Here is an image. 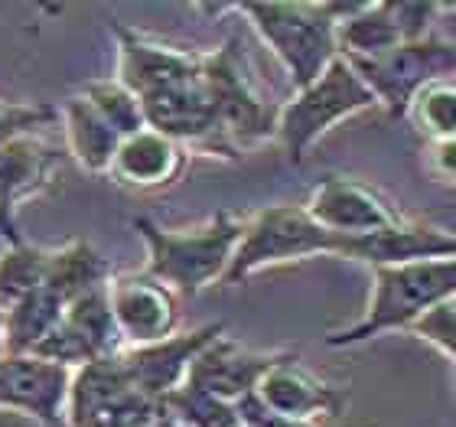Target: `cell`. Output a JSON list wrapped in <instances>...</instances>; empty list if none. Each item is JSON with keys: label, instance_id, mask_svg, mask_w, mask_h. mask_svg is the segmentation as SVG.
I'll list each match as a JSON object with an SVG mask.
<instances>
[{"label": "cell", "instance_id": "obj_1", "mask_svg": "<svg viewBox=\"0 0 456 427\" xmlns=\"http://www.w3.org/2000/svg\"><path fill=\"white\" fill-rule=\"evenodd\" d=\"M245 218L235 209H219L196 226H160L151 216H134L131 226L147 248L143 271L173 287L176 294H202L225 284L228 267L235 261Z\"/></svg>", "mask_w": 456, "mask_h": 427}, {"label": "cell", "instance_id": "obj_2", "mask_svg": "<svg viewBox=\"0 0 456 427\" xmlns=\"http://www.w3.org/2000/svg\"><path fill=\"white\" fill-rule=\"evenodd\" d=\"M456 300V258L371 271L369 304L355 323L326 336L330 349H352L388 333H411L418 320Z\"/></svg>", "mask_w": 456, "mask_h": 427}, {"label": "cell", "instance_id": "obj_3", "mask_svg": "<svg viewBox=\"0 0 456 427\" xmlns=\"http://www.w3.org/2000/svg\"><path fill=\"white\" fill-rule=\"evenodd\" d=\"M257 39L277 56L290 86L304 88L339 59V27L352 4H235Z\"/></svg>", "mask_w": 456, "mask_h": 427}, {"label": "cell", "instance_id": "obj_4", "mask_svg": "<svg viewBox=\"0 0 456 427\" xmlns=\"http://www.w3.org/2000/svg\"><path fill=\"white\" fill-rule=\"evenodd\" d=\"M342 245L346 238L326 232L306 212V206H294V202L261 206L248 212L225 287H241L267 267L314 261V258H342Z\"/></svg>", "mask_w": 456, "mask_h": 427}, {"label": "cell", "instance_id": "obj_5", "mask_svg": "<svg viewBox=\"0 0 456 427\" xmlns=\"http://www.w3.org/2000/svg\"><path fill=\"white\" fill-rule=\"evenodd\" d=\"M371 108H381L375 92L355 72L349 59L339 56L323 76L314 78L310 86L297 88L294 95L281 105L274 141L281 144L287 160L304 163L306 153L314 151L333 127L371 111Z\"/></svg>", "mask_w": 456, "mask_h": 427}, {"label": "cell", "instance_id": "obj_6", "mask_svg": "<svg viewBox=\"0 0 456 427\" xmlns=\"http://www.w3.org/2000/svg\"><path fill=\"white\" fill-rule=\"evenodd\" d=\"M202 78H206L212 108H216L222 141L235 160L248 147L274 141L281 105H274L257 88L235 37L225 39L222 46L209 49V53H202Z\"/></svg>", "mask_w": 456, "mask_h": 427}, {"label": "cell", "instance_id": "obj_7", "mask_svg": "<svg viewBox=\"0 0 456 427\" xmlns=\"http://www.w3.org/2000/svg\"><path fill=\"white\" fill-rule=\"evenodd\" d=\"M163 405L137 389L118 356L88 362L72 375L66 405V427H153Z\"/></svg>", "mask_w": 456, "mask_h": 427}, {"label": "cell", "instance_id": "obj_8", "mask_svg": "<svg viewBox=\"0 0 456 427\" xmlns=\"http://www.w3.org/2000/svg\"><path fill=\"white\" fill-rule=\"evenodd\" d=\"M388 118H404L411 98L437 78H456V43L428 37L371 59H349Z\"/></svg>", "mask_w": 456, "mask_h": 427}, {"label": "cell", "instance_id": "obj_9", "mask_svg": "<svg viewBox=\"0 0 456 427\" xmlns=\"http://www.w3.org/2000/svg\"><path fill=\"white\" fill-rule=\"evenodd\" d=\"M111 37L118 46V72L143 105L153 98L167 95L173 88H183L202 76V53L163 37L143 33V29L124 27L111 20Z\"/></svg>", "mask_w": 456, "mask_h": 427}, {"label": "cell", "instance_id": "obj_10", "mask_svg": "<svg viewBox=\"0 0 456 427\" xmlns=\"http://www.w3.org/2000/svg\"><path fill=\"white\" fill-rule=\"evenodd\" d=\"M304 206L326 232L339 238L375 235L408 218L388 193L349 173H326Z\"/></svg>", "mask_w": 456, "mask_h": 427}, {"label": "cell", "instance_id": "obj_11", "mask_svg": "<svg viewBox=\"0 0 456 427\" xmlns=\"http://www.w3.org/2000/svg\"><path fill=\"white\" fill-rule=\"evenodd\" d=\"M76 372L23 352H0V411L37 421L39 427H66V405Z\"/></svg>", "mask_w": 456, "mask_h": 427}, {"label": "cell", "instance_id": "obj_12", "mask_svg": "<svg viewBox=\"0 0 456 427\" xmlns=\"http://www.w3.org/2000/svg\"><path fill=\"white\" fill-rule=\"evenodd\" d=\"M108 300L127 349L170 340L180 333V294L147 271L114 275L108 284Z\"/></svg>", "mask_w": 456, "mask_h": 427}, {"label": "cell", "instance_id": "obj_13", "mask_svg": "<svg viewBox=\"0 0 456 427\" xmlns=\"http://www.w3.org/2000/svg\"><path fill=\"white\" fill-rule=\"evenodd\" d=\"M437 4H352L339 27L342 59H371L430 37Z\"/></svg>", "mask_w": 456, "mask_h": 427}, {"label": "cell", "instance_id": "obj_14", "mask_svg": "<svg viewBox=\"0 0 456 427\" xmlns=\"http://www.w3.org/2000/svg\"><path fill=\"white\" fill-rule=\"evenodd\" d=\"M59 160H62L59 147L39 134H23L7 147H0V238L4 245L23 242L17 222L20 206L43 196L56 183Z\"/></svg>", "mask_w": 456, "mask_h": 427}, {"label": "cell", "instance_id": "obj_15", "mask_svg": "<svg viewBox=\"0 0 456 427\" xmlns=\"http://www.w3.org/2000/svg\"><path fill=\"white\" fill-rule=\"evenodd\" d=\"M297 356L294 349H248L238 340L222 333L219 340L209 342L200 352V359L192 362L190 369V385L209 391L216 398H225L232 405H241L257 391V385L265 382V375L274 365L287 362Z\"/></svg>", "mask_w": 456, "mask_h": 427}, {"label": "cell", "instance_id": "obj_16", "mask_svg": "<svg viewBox=\"0 0 456 427\" xmlns=\"http://www.w3.org/2000/svg\"><path fill=\"white\" fill-rule=\"evenodd\" d=\"M222 333H225V323L222 320L202 323L196 330H180L170 340L151 342V346H131V349L121 352V362L127 365L131 379L137 382V389L163 405V398L170 391L186 385L192 362L200 359V352L209 342L219 340Z\"/></svg>", "mask_w": 456, "mask_h": 427}, {"label": "cell", "instance_id": "obj_17", "mask_svg": "<svg viewBox=\"0 0 456 427\" xmlns=\"http://www.w3.org/2000/svg\"><path fill=\"white\" fill-rule=\"evenodd\" d=\"M440 258H456L453 228L420 222V218H404L375 235L346 238L339 261H355V265L379 271V267L418 265V261H440Z\"/></svg>", "mask_w": 456, "mask_h": 427}, {"label": "cell", "instance_id": "obj_18", "mask_svg": "<svg viewBox=\"0 0 456 427\" xmlns=\"http://www.w3.org/2000/svg\"><path fill=\"white\" fill-rule=\"evenodd\" d=\"M255 398L284 418L320 424V421H339L346 415L349 391L300 365V356H290L267 372L265 382L257 385Z\"/></svg>", "mask_w": 456, "mask_h": 427}, {"label": "cell", "instance_id": "obj_19", "mask_svg": "<svg viewBox=\"0 0 456 427\" xmlns=\"http://www.w3.org/2000/svg\"><path fill=\"white\" fill-rule=\"evenodd\" d=\"M190 160L192 151L186 144L173 141L170 134L157 127H143L121 141L108 180L131 193H160L186 177Z\"/></svg>", "mask_w": 456, "mask_h": 427}, {"label": "cell", "instance_id": "obj_20", "mask_svg": "<svg viewBox=\"0 0 456 427\" xmlns=\"http://www.w3.org/2000/svg\"><path fill=\"white\" fill-rule=\"evenodd\" d=\"M59 121L66 134V153L76 160L78 170L92 177H108L114 163V153L121 147V134L95 111V105L86 95H72L59 108Z\"/></svg>", "mask_w": 456, "mask_h": 427}, {"label": "cell", "instance_id": "obj_21", "mask_svg": "<svg viewBox=\"0 0 456 427\" xmlns=\"http://www.w3.org/2000/svg\"><path fill=\"white\" fill-rule=\"evenodd\" d=\"M111 277L114 271L108 265V258L88 238H69V242L53 248L46 287L62 304H72L78 297L105 291L111 284Z\"/></svg>", "mask_w": 456, "mask_h": 427}, {"label": "cell", "instance_id": "obj_22", "mask_svg": "<svg viewBox=\"0 0 456 427\" xmlns=\"http://www.w3.org/2000/svg\"><path fill=\"white\" fill-rule=\"evenodd\" d=\"M62 314H66V304L49 287H39L33 294L20 297L17 304H10L4 310V340H0L4 352L33 356L62 323Z\"/></svg>", "mask_w": 456, "mask_h": 427}, {"label": "cell", "instance_id": "obj_23", "mask_svg": "<svg viewBox=\"0 0 456 427\" xmlns=\"http://www.w3.org/2000/svg\"><path fill=\"white\" fill-rule=\"evenodd\" d=\"M49 258H53V248L33 245L27 238L17 245L0 248V307L4 310L17 304L20 297L46 287Z\"/></svg>", "mask_w": 456, "mask_h": 427}, {"label": "cell", "instance_id": "obj_24", "mask_svg": "<svg viewBox=\"0 0 456 427\" xmlns=\"http://www.w3.org/2000/svg\"><path fill=\"white\" fill-rule=\"evenodd\" d=\"M404 118L428 144L456 137V78H437L420 88Z\"/></svg>", "mask_w": 456, "mask_h": 427}, {"label": "cell", "instance_id": "obj_25", "mask_svg": "<svg viewBox=\"0 0 456 427\" xmlns=\"http://www.w3.org/2000/svg\"><path fill=\"white\" fill-rule=\"evenodd\" d=\"M163 415L180 421L183 427H241L238 405L216 398V395L196 389L190 382L163 398Z\"/></svg>", "mask_w": 456, "mask_h": 427}, {"label": "cell", "instance_id": "obj_26", "mask_svg": "<svg viewBox=\"0 0 456 427\" xmlns=\"http://www.w3.org/2000/svg\"><path fill=\"white\" fill-rule=\"evenodd\" d=\"M78 95H86L95 111L111 124L114 131L121 134V137H131V134L143 131L147 127V111H143V102L134 95L131 88L124 86L121 78H92L86 82V88L78 92Z\"/></svg>", "mask_w": 456, "mask_h": 427}, {"label": "cell", "instance_id": "obj_27", "mask_svg": "<svg viewBox=\"0 0 456 427\" xmlns=\"http://www.w3.org/2000/svg\"><path fill=\"white\" fill-rule=\"evenodd\" d=\"M53 121H59V108L49 102H0V147Z\"/></svg>", "mask_w": 456, "mask_h": 427}, {"label": "cell", "instance_id": "obj_28", "mask_svg": "<svg viewBox=\"0 0 456 427\" xmlns=\"http://www.w3.org/2000/svg\"><path fill=\"white\" fill-rule=\"evenodd\" d=\"M411 336L420 342H428L440 356H447L453 365V389H456V300L430 310L424 320H418L411 326Z\"/></svg>", "mask_w": 456, "mask_h": 427}, {"label": "cell", "instance_id": "obj_29", "mask_svg": "<svg viewBox=\"0 0 456 427\" xmlns=\"http://www.w3.org/2000/svg\"><path fill=\"white\" fill-rule=\"evenodd\" d=\"M238 415H241V427H323V424H316V421L284 418V415H277V411L265 408L255 395L238 405Z\"/></svg>", "mask_w": 456, "mask_h": 427}, {"label": "cell", "instance_id": "obj_30", "mask_svg": "<svg viewBox=\"0 0 456 427\" xmlns=\"http://www.w3.org/2000/svg\"><path fill=\"white\" fill-rule=\"evenodd\" d=\"M428 170L440 183H453L456 186V137L428 144Z\"/></svg>", "mask_w": 456, "mask_h": 427}, {"label": "cell", "instance_id": "obj_31", "mask_svg": "<svg viewBox=\"0 0 456 427\" xmlns=\"http://www.w3.org/2000/svg\"><path fill=\"white\" fill-rule=\"evenodd\" d=\"M153 427H183L180 421H173V418H167V415H160V421H157V424Z\"/></svg>", "mask_w": 456, "mask_h": 427}, {"label": "cell", "instance_id": "obj_32", "mask_svg": "<svg viewBox=\"0 0 456 427\" xmlns=\"http://www.w3.org/2000/svg\"><path fill=\"white\" fill-rule=\"evenodd\" d=\"M0 340H4V307H0Z\"/></svg>", "mask_w": 456, "mask_h": 427}]
</instances>
